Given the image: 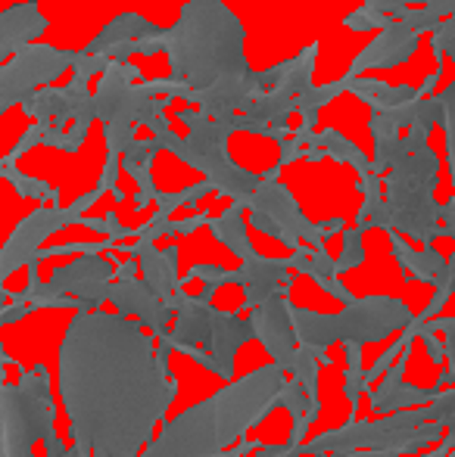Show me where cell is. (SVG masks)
Instances as JSON below:
<instances>
[{"label":"cell","instance_id":"8","mask_svg":"<svg viewBox=\"0 0 455 457\" xmlns=\"http://www.w3.org/2000/svg\"><path fill=\"white\" fill-rule=\"evenodd\" d=\"M0 330H4V327H0ZM10 364H16V358L6 355L4 343H0V383H6V367H10Z\"/></svg>","mask_w":455,"mask_h":457},{"label":"cell","instance_id":"7","mask_svg":"<svg viewBox=\"0 0 455 457\" xmlns=\"http://www.w3.org/2000/svg\"><path fill=\"white\" fill-rule=\"evenodd\" d=\"M41 442H44V452H47V457H69V448L63 445V439L56 436V429H54V433L44 436Z\"/></svg>","mask_w":455,"mask_h":457},{"label":"cell","instance_id":"9","mask_svg":"<svg viewBox=\"0 0 455 457\" xmlns=\"http://www.w3.org/2000/svg\"><path fill=\"white\" fill-rule=\"evenodd\" d=\"M446 355H450V364H452V377H455V343H446Z\"/></svg>","mask_w":455,"mask_h":457},{"label":"cell","instance_id":"4","mask_svg":"<svg viewBox=\"0 0 455 457\" xmlns=\"http://www.w3.org/2000/svg\"><path fill=\"white\" fill-rule=\"evenodd\" d=\"M38 29H41V19H38V12L31 6H19V10L4 12L0 16V60L10 56L22 41H29Z\"/></svg>","mask_w":455,"mask_h":457},{"label":"cell","instance_id":"10","mask_svg":"<svg viewBox=\"0 0 455 457\" xmlns=\"http://www.w3.org/2000/svg\"><path fill=\"white\" fill-rule=\"evenodd\" d=\"M6 302H10V293H6V289L0 287V312H4V305H6Z\"/></svg>","mask_w":455,"mask_h":457},{"label":"cell","instance_id":"2","mask_svg":"<svg viewBox=\"0 0 455 457\" xmlns=\"http://www.w3.org/2000/svg\"><path fill=\"white\" fill-rule=\"evenodd\" d=\"M50 373L44 364L19 370V383H0V436L4 457H35L31 448L54 433Z\"/></svg>","mask_w":455,"mask_h":457},{"label":"cell","instance_id":"5","mask_svg":"<svg viewBox=\"0 0 455 457\" xmlns=\"http://www.w3.org/2000/svg\"><path fill=\"white\" fill-rule=\"evenodd\" d=\"M427 398H437V392H425V389H412V386H396L393 392L381 398H371V408L375 411H400V408H415V404L427 402Z\"/></svg>","mask_w":455,"mask_h":457},{"label":"cell","instance_id":"1","mask_svg":"<svg viewBox=\"0 0 455 457\" xmlns=\"http://www.w3.org/2000/svg\"><path fill=\"white\" fill-rule=\"evenodd\" d=\"M60 392L69 411V457H134L169 408L175 386L138 324L79 312L60 345Z\"/></svg>","mask_w":455,"mask_h":457},{"label":"cell","instance_id":"3","mask_svg":"<svg viewBox=\"0 0 455 457\" xmlns=\"http://www.w3.org/2000/svg\"><path fill=\"white\" fill-rule=\"evenodd\" d=\"M79 212L75 209H38L35 215H29L16 230H13L10 243L0 249V287L6 283V277L13 271H19L22 265H29L35 259V253L41 249V243L47 240L50 234L63 228V224L79 221Z\"/></svg>","mask_w":455,"mask_h":457},{"label":"cell","instance_id":"6","mask_svg":"<svg viewBox=\"0 0 455 457\" xmlns=\"http://www.w3.org/2000/svg\"><path fill=\"white\" fill-rule=\"evenodd\" d=\"M31 312H35V308H31L29 302H19V299H13V295H10V302H6L4 312H0V327H6V324H19V320L29 318Z\"/></svg>","mask_w":455,"mask_h":457},{"label":"cell","instance_id":"11","mask_svg":"<svg viewBox=\"0 0 455 457\" xmlns=\"http://www.w3.org/2000/svg\"><path fill=\"white\" fill-rule=\"evenodd\" d=\"M0 457H4V436H0Z\"/></svg>","mask_w":455,"mask_h":457}]
</instances>
